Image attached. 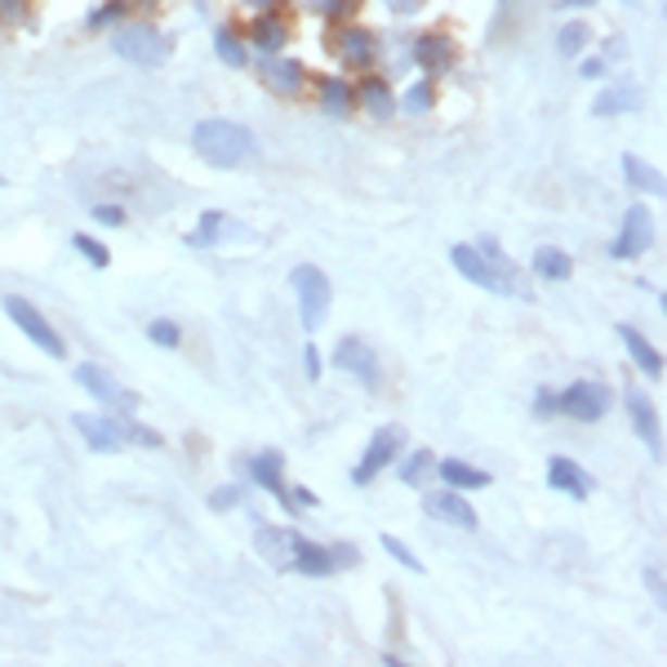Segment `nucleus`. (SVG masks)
<instances>
[{
	"label": "nucleus",
	"mask_w": 667,
	"mask_h": 667,
	"mask_svg": "<svg viewBox=\"0 0 667 667\" xmlns=\"http://www.w3.org/2000/svg\"><path fill=\"white\" fill-rule=\"evenodd\" d=\"M423 512L437 516V520H445V526H454V530H476V526H481L476 507H471L458 490H427V494H423Z\"/></svg>",
	"instance_id": "17"
},
{
	"label": "nucleus",
	"mask_w": 667,
	"mask_h": 667,
	"mask_svg": "<svg viewBox=\"0 0 667 667\" xmlns=\"http://www.w3.org/2000/svg\"><path fill=\"white\" fill-rule=\"evenodd\" d=\"M329 365L343 369V374H352L356 383H365V388H378V378H383V369H378V352H374L365 339H356V334H348V339L334 348Z\"/></svg>",
	"instance_id": "14"
},
{
	"label": "nucleus",
	"mask_w": 667,
	"mask_h": 667,
	"mask_svg": "<svg viewBox=\"0 0 667 667\" xmlns=\"http://www.w3.org/2000/svg\"><path fill=\"white\" fill-rule=\"evenodd\" d=\"M432 476H441V486H445V490H458V494H463V490H486V486L494 481L486 467H471V463H463V458H441Z\"/></svg>",
	"instance_id": "25"
},
{
	"label": "nucleus",
	"mask_w": 667,
	"mask_h": 667,
	"mask_svg": "<svg viewBox=\"0 0 667 667\" xmlns=\"http://www.w3.org/2000/svg\"><path fill=\"white\" fill-rule=\"evenodd\" d=\"M192 152L214 169H236L250 156H259V138L241 121L210 116V121H197V129H192Z\"/></svg>",
	"instance_id": "2"
},
{
	"label": "nucleus",
	"mask_w": 667,
	"mask_h": 667,
	"mask_svg": "<svg viewBox=\"0 0 667 667\" xmlns=\"http://www.w3.org/2000/svg\"><path fill=\"white\" fill-rule=\"evenodd\" d=\"M250 14H263V10H276V0H241Z\"/></svg>",
	"instance_id": "48"
},
{
	"label": "nucleus",
	"mask_w": 667,
	"mask_h": 667,
	"mask_svg": "<svg viewBox=\"0 0 667 667\" xmlns=\"http://www.w3.org/2000/svg\"><path fill=\"white\" fill-rule=\"evenodd\" d=\"M618 165H624V178H628L632 192H641V197H663V174H658L650 161H641V156L628 152Z\"/></svg>",
	"instance_id": "29"
},
{
	"label": "nucleus",
	"mask_w": 667,
	"mask_h": 667,
	"mask_svg": "<svg viewBox=\"0 0 667 667\" xmlns=\"http://www.w3.org/2000/svg\"><path fill=\"white\" fill-rule=\"evenodd\" d=\"M294 534L299 530H280V526H259L254 548L272 569H290L294 565Z\"/></svg>",
	"instance_id": "23"
},
{
	"label": "nucleus",
	"mask_w": 667,
	"mask_h": 667,
	"mask_svg": "<svg viewBox=\"0 0 667 667\" xmlns=\"http://www.w3.org/2000/svg\"><path fill=\"white\" fill-rule=\"evenodd\" d=\"M378 543H383V552H388L392 561H401V565L410 569V575H423V561H418V556H414V552H410V548H405V543L397 539V534H383V539H378Z\"/></svg>",
	"instance_id": "38"
},
{
	"label": "nucleus",
	"mask_w": 667,
	"mask_h": 667,
	"mask_svg": "<svg viewBox=\"0 0 667 667\" xmlns=\"http://www.w3.org/2000/svg\"><path fill=\"white\" fill-rule=\"evenodd\" d=\"M645 108V93L637 80H618V85H605L596 99H592V116L609 121V116H628V112H641Z\"/></svg>",
	"instance_id": "20"
},
{
	"label": "nucleus",
	"mask_w": 667,
	"mask_h": 667,
	"mask_svg": "<svg viewBox=\"0 0 667 667\" xmlns=\"http://www.w3.org/2000/svg\"><path fill=\"white\" fill-rule=\"evenodd\" d=\"M246 471H250V481H254L259 490H267L285 512H294V507H299L294 494L285 490V458H280L276 450H259V454L246 463Z\"/></svg>",
	"instance_id": "16"
},
{
	"label": "nucleus",
	"mask_w": 667,
	"mask_h": 667,
	"mask_svg": "<svg viewBox=\"0 0 667 667\" xmlns=\"http://www.w3.org/2000/svg\"><path fill=\"white\" fill-rule=\"evenodd\" d=\"M334 59L348 72H369L378 63V32H369L365 23H343L334 32Z\"/></svg>",
	"instance_id": "10"
},
{
	"label": "nucleus",
	"mask_w": 667,
	"mask_h": 667,
	"mask_svg": "<svg viewBox=\"0 0 667 667\" xmlns=\"http://www.w3.org/2000/svg\"><path fill=\"white\" fill-rule=\"evenodd\" d=\"M290 36H294V27H290V18L285 14H276V10H263V14H254V27H250V45L259 54H280L285 45H290Z\"/></svg>",
	"instance_id": "22"
},
{
	"label": "nucleus",
	"mask_w": 667,
	"mask_h": 667,
	"mask_svg": "<svg viewBox=\"0 0 667 667\" xmlns=\"http://www.w3.org/2000/svg\"><path fill=\"white\" fill-rule=\"evenodd\" d=\"M259 80L267 93H276V99H299V93L307 89V67L303 59H290V54H259Z\"/></svg>",
	"instance_id": "9"
},
{
	"label": "nucleus",
	"mask_w": 667,
	"mask_h": 667,
	"mask_svg": "<svg viewBox=\"0 0 667 667\" xmlns=\"http://www.w3.org/2000/svg\"><path fill=\"white\" fill-rule=\"evenodd\" d=\"M414 67H423V76H445V72H454V63H458V45H454V36H445V32H423V36H414V45H410V54H405Z\"/></svg>",
	"instance_id": "12"
},
{
	"label": "nucleus",
	"mask_w": 667,
	"mask_h": 667,
	"mask_svg": "<svg viewBox=\"0 0 667 667\" xmlns=\"http://www.w3.org/2000/svg\"><path fill=\"white\" fill-rule=\"evenodd\" d=\"M596 0H561V10H592Z\"/></svg>",
	"instance_id": "49"
},
{
	"label": "nucleus",
	"mask_w": 667,
	"mask_h": 667,
	"mask_svg": "<svg viewBox=\"0 0 667 667\" xmlns=\"http://www.w3.org/2000/svg\"><path fill=\"white\" fill-rule=\"evenodd\" d=\"M432 108H437V80L432 76H418L414 85H405L397 93V112H405V116H427Z\"/></svg>",
	"instance_id": "28"
},
{
	"label": "nucleus",
	"mask_w": 667,
	"mask_h": 667,
	"mask_svg": "<svg viewBox=\"0 0 667 667\" xmlns=\"http://www.w3.org/2000/svg\"><path fill=\"white\" fill-rule=\"evenodd\" d=\"M148 339H152L156 348L174 352V348L183 343V329H178V320H165V316H156V320H148Z\"/></svg>",
	"instance_id": "36"
},
{
	"label": "nucleus",
	"mask_w": 667,
	"mask_h": 667,
	"mask_svg": "<svg viewBox=\"0 0 667 667\" xmlns=\"http://www.w3.org/2000/svg\"><path fill=\"white\" fill-rule=\"evenodd\" d=\"M624 5H637V0H624Z\"/></svg>",
	"instance_id": "51"
},
{
	"label": "nucleus",
	"mask_w": 667,
	"mask_h": 667,
	"mask_svg": "<svg viewBox=\"0 0 667 667\" xmlns=\"http://www.w3.org/2000/svg\"><path fill=\"white\" fill-rule=\"evenodd\" d=\"M112 50H116V59H125L134 67H161L174 45L156 23H121V27H112Z\"/></svg>",
	"instance_id": "3"
},
{
	"label": "nucleus",
	"mask_w": 667,
	"mask_h": 667,
	"mask_svg": "<svg viewBox=\"0 0 667 667\" xmlns=\"http://www.w3.org/2000/svg\"><path fill=\"white\" fill-rule=\"evenodd\" d=\"M32 0H0V23H23Z\"/></svg>",
	"instance_id": "42"
},
{
	"label": "nucleus",
	"mask_w": 667,
	"mask_h": 667,
	"mask_svg": "<svg viewBox=\"0 0 667 667\" xmlns=\"http://www.w3.org/2000/svg\"><path fill=\"white\" fill-rule=\"evenodd\" d=\"M534 276L539 280H552V285H561V280H569L575 276V259H569L565 250H556V246H543V250H534Z\"/></svg>",
	"instance_id": "30"
},
{
	"label": "nucleus",
	"mask_w": 667,
	"mask_h": 667,
	"mask_svg": "<svg viewBox=\"0 0 667 667\" xmlns=\"http://www.w3.org/2000/svg\"><path fill=\"white\" fill-rule=\"evenodd\" d=\"M352 93H356V108H361L369 121L388 125V121L397 116V89H392V80H383V76H361V80L352 85Z\"/></svg>",
	"instance_id": "19"
},
{
	"label": "nucleus",
	"mask_w": 667,
	"mask_h": 667,
	"mask_svg": "<svg viewBox=\"0 0 667 667\" xmlns=\"http://www.w3.org/2000/svg\"><path fill=\"white\" fill-rule=\"evenodd\" d=\"M316 103H320V112H329V116H352V108H356L352 80H343V76H320V80H316Z\"/></svg>",
	"instance_id": "26"
},
{
	"label": "nucleus",
	"mask_w": 667,
	"mask_h": 667,
	"mask_svg": "<svg viewBox=\"0 0 667 667\" xmlns=\"http://www.w3.org/2000/svg\"><path fill=\"white\" fill-rule=\"evenodd\" d=\"M290 285H294V299H299V320L307 334H316L325 320H329V303H334V290H329V276L316 267V263H299L290 272Z\"/></svg>",
	"instance_id": "4"
},
{
	"label": "nucleus",
	"mask_w": 667,
	"mask_h": 667,
	"mask_svg": "<svg viewBox=\"0 0 667 667\" xmlns=\"http://www.w3.org/2000/svg\"><path fill=\"white\" fill-rule=\"evenodd\" d=\"M605 72H609L605 59H588V63H579V76H583V80H601Z\"/></svg>",
	"instance_id": "46"
},
{
	"label": "nucleus",
	"mask_w": 667,
	"mask_h": 667,
	"mask_svg": "<svg viewBox=\"0 0 667 667\" xmlns=\"http://www.w3.org/2000/svg\"><path fill=\"white\" fill-rule=\"evenodd\" d=\"M548 486L556 490V494H565V499H588L592 494V476L575 463V458H565V454H556V458H548Z\"/></svg>",
	"instance_id": "21"
},
{
	"label": "nucleus",
	"mask_w": 667,
	"mask_h": 667,
	"mask_svg": "<svg viewBox=\"0 0 667 667\" xmlns=\"http://www.w3.org/2000/svg\"><path fill=\"white\" fill-rule=\"evenodd\" d=\"M397 467H401V486H423L427 476L437 471V454L432 450H410L405 458H397Z\"/></svg>",
	"instance_id": "33"
},
{
	"label": "nucleus",
	"mask_w": 667,
	"mask_h": 667,
	"mask_svg": "<svg viewBox=\"0 0 667 667\" xmlns=\"http://www.w3.org/2000/svg\"><path fill=\"white\" fill-rule=\"evenodd\" d=\"M303 369H307L312 383H320V348H316V343L303 348Z\"/></svg>",
	"instance_id": "44"
},
{
	"label": "nucleus",
	"mask_w": 667,
	"mask_h": 667,
	"mask_svg": "<svg viewBox=\"0 0 667 667\" xmlns=\"http://www.w3.org/2000/svg\"><path fill=\"white\" fill-rule=\"evenodd\" d=\"M624 405H628L632 432L641 437V445H645L654 458H663V427H658V410H654V401H650L641 388H628V392H624Z\"/></svg>",
	"instance_id": "18"
},
{
	"label": "nucleus",
	"mask_w": 667,
	"mask_h": 667,
	"mask_svg": "<svg viewBox=\"0 0 667 667\" xmlns=\"http://www.w3.org/2000/svg\"><path fill=\"white\" fill-rule=\"evenodd\" d=\"M214 54H218L231 72H241V67H250V40L236 32L231 23H218V27H214Z\"/></svg>",
	"instance_id": "27"
},
{
	"label": "nucleus",
	"mask_w": 667,
	"mask_h": 667,
	"mask_svg": "<svg viewBox=\"0 0 667 667\" xmlns=\"http://www.w3.org/2000/svg\"><path fill=\"white\" fill-rule=\"evenodd\" d=\"M0 183H5V178H0Z\"/></svg>",
	"instance_id": "52"
},
{
	"label": "nucleus",
	"mask_w": 667,
	"mask_h": 667,
	"mask_svg": "<svg viewBox=\"0 0 667 667\" xmlns=\"http://www.w3.org/2000/svg\"><path fill=\"white\" fill-rule=\"evenodd\" d=\"M231 223H227V214H218V210H205L201 214V223L187 231V246L192 250H210V246H218L223 241V231H227Z\"/></svg>",
	"instance_id": "32"
},
{
	"label": "nucleus",
	"mask_w": 667,
	"mask_h": 667,
	"mask_svg": "<svg viewBox=\"0 0 667 667\" xmlns=\"http://www.w3.org/2000/svg\"><path fill=\"white\" fill-rule=\"evenodd\" d=\"M588 45H592V27H588L583 18L561 23V32H556V54H561V59H579Z\"/></svg>",
	"instance_id": "31"
},
{
	"label": "nucleus",
	"mask_w": 667,
	"mask_h": 667,
	"mask_svg": "<svg viewBox=\"0 0 667 667\" xmlns=\"http://www.w3.org/2000/svg\"><path fill=\"white\" fill-rule=\"evenodd\" d=\"M383 5L397 14V18H414L423 10V0H383Z\"/></svg>",
	"instance_id": "45"
},
{
	"label": "nucleus",
	"mask_w": 667,
	"mask_h": 667,
	"mask_svg": "<svg viewBox=\"0 0 667 667\" xmlns=\"http://www.w3.org/2000/svg\"><path fill=\"white\" fill-rule=\"evenodd\" d=\"M125 441H134V445H148V450H161V445H165V437H161V432H152V427H142L134 414H125Z\"/></svg>",
	"instance_id": "37"
},
{
	"label": "nucleus",
	"mask_w": 667,
	"mask_h": 667,
	"mask_svg": "<svg viewBox=\"0 0 667 667\" xmlns=\"http://www.w3.org/2000/svg\"><path fill=\"white\" fill-rule=\"evenodd\" d=\"M645 583H650L654 601H663V569H658V565H654V569H645Z\"/></svg>",
	"instance_id": "47"
},
{
	"label": "nucleus",
	"mask_w": 667,
	"mask_h": 667,
	"mask_svg": "<svg viewBox=\"0 0 667 667\" xmlns=\"http://www.w3.org/2000/svg\"><path fill=\"white\" fill-rule=\"evenodd\" d=\"M614 334H618V343H624V352L632 356V365H637L645 378H663V356H658V348L645 339L641 329H632V325H618Z\"/></svg>",
	"instance_id": "24"
},
{
	"label": "nucleus",
	"mask_w": 667,
	"mask_h": 667,
	"mask_svg": "<svg viewBox=\"0 0 667 667\" xmlns=\"http://www.w3.org/2000/svg\"><path fill=\"white\" fill-rule=\"evenodd\" d=\"M450 263L463 280H471L476 290H490V294H526L516 280V267L512 259L503 254V246L494 236H481L476 246H454L450 250Z\"/></svg>",
	"instance_id": "1"
},
{
	"label": "nucleus",
	"mask_w": 667,
	"mask_h": 667,
	"mask_svg": "<svg viewBox=\"0 0 667 667\" xmlns=\"http://www.w3.org/2000/svg\"><path fill=\"white\" fill-rule=\"evenodd\" d=\"M401 450H405V427H397V423L378 427V432L369 437V445H365V454H361V463L352 467V486H361V490L374 486L378 476L401 458Z\"/></svg>",
	"instance_id": "6"
},
{
	"label": "nucleus",
	"mask_w": 667,
	"mask_h": 667,
	"mask_svg": "<svg viewBox=\"0 0 667 667\" xmlns=\"http://www.w3.org/2000/svg\"><path fill=\"white\" fill-rule=\"evenodd\" d=\"M72 423L93 454H116L125 445V414H76Z\"/></svg>",
	"instance_id": "15"
},
{
	"label": "nucleus",
	"mask_w": 667,
	"mask_h": 667,
	"mask_svg": "<svg viewBox=\"0 0 667 667\" xmlns=\"http://www.w3.org/2000/svg\"><path fill=\"white\" fill-rule=\"evenodd\" d=\"M609 401L614 392L596 378H579V383H569L565 392H556V414L561 418H575V423H601L609 414Z\"/></svg>",
	"instance_id": "7"
},
{
	"label": "nucleus",
	"mask_w": 667,
	"mask_h": 667,
	"mask_svg": "<svg viewBox=\"0 0 667 667\" xmlns=\"http://www.w3.org/2000/svg\"><path fill=\"white\" fill-rule=\"evenodd\" d=\"M356 548L352 543H312L307 534H294V575H307V579H329V575H339V569H352L356 565Z\"/></svg>",
	"instance_id": "5"
},
{
	"label": "nucleus",
	"mask_w": 667,
	"mask_h": 667,
	"mask_svg": "<svg viewBox=\"0 0 667 667\" xmlns=\"http://www.w3.org/2000/svg\"><path fill=\"white\" fill-rule=\"evenodd\" d=\"M534 414H539V418H561V414H556V392H552V388H543V392L534 397Z\"/></svg>",
	"instance_id": "43"
},
{
	"label": "nucleus",
	"mask_w": 667,
	"mask_h": 667,
	"mask_svg": "<svg viewBox=\"0 0 667 667\" xmlns=\"http://www.w3.org/2000/svg\"><path fill=\"white\" fill-rule=\"evenodd\" d=\"M125 18H129V0H103V5L89 10L85 27H89V32H112V27L125 23Z\"/></svg>",
	"instance_id": "35"
},
{
	"label": "nucleus",
	"mask_w": 667,
	"mask_h": 667,
	"mask_svg": "<svg viewBox=\"0 0 667 667\" xmlns=\"http://www.w3.org/2000/svg\"><path fill=\"white\" fill-rule=\"evenodd\" d=\"M241 499H246L241 486H223L210 494V512H231V507H241Z\"/></svg>",
	"instance_id": "39"
},
{
	"label": "nucleus",
	"mask_w": 667,
	"mask_h": 667,
	"mask_svg": "<svg viewBox=\"0 0 667 667\" xmlns=\"http://www.w3.org/2000/svg\"><path fill=\"white\" fill-rule=\"evenodd\" d=\"M0 307H5V316L27 334V339L40 348V352H50L54 361H63L67 356V343H63V334L50 325V320H45V312L40 307H32L23 294H10L5 303H0Z\"/></svg>",
	"instance_id": "8"
},
{
	"label": "nucleus",
	"mask_w": 667,
	"mask_h": 667,
	"mask_svg": "<svg viewBox=\"0 0 667 667\" xmlns=\"http://www.w3.org/2000/svg\"><path fill=\"white\" fill-rule=\"evenodd\" d=\"M307 5L320 14V18H329V23H339L348 10H352V0H307Z\"/></svg>",
	"instance_id": "41"
},
{
	"label": "nucleus",
	"mask_w": 667,
	"mask_h": 667,
	"mask_svg": "<svg viewBox=\"0 0 667 667\" xmlns=\"http://www.w3.org/2000/svg\"><path fill=\"white\" fill-rule=\"evenodd\" d=\"M72 250H76L93 272H108V267H112V250L99 241V236H89V231H76V236H72Z\"/></svg>",
	"instance_id": "34"
},
{
	"label": "nucleus",
	"mask_w": 667,
	"mask_h": 667,
	"mask_svg": "<svg viewBox=\"0 0 667 667\" xmlns=\"http://www.w3.org/2000/svg\"><path fill=\"white\" fill-rule=\"evenodd\" d=\"M72 378H76V383H80V388H85L93 401L116 405L121 414H134V410H138V397H134V392H125V388H121V378H112V374H108L99 361H80Z\"/></svg>",
	"instance_id": "13"
},
{
	"label": "nucleus",
	"mask_w": 667,
	"mask_h": 667,
	"mask_svg": "<svg viewBox=\"0 0 667 667\" xmlns=\"http://www.w3.org/2000/svg\"><path fill=\"white\" fill-rule=\"evenodd\" d=\"M650 246H654V214L645 201H637V205H628L624 227H618V236L609 241V259H641V254H650Z\"/></svg>",
	"instance_id": "11"
},
{
	"label": "nucleus",
	"mask_w": 667,
	"mask_h": 667,
	"mask_svg": "<svg viewBox=\"0 0 667 667\" xmlns=\"http://www.w3.org/2000/svg\"><path fill=\"white\" fill-rule=\"evenodd\" d=\"M512 5H516V0H499V14H503V10H512Z\"/></svg>",
	"instance_id": "50"
},
{
	"label": "nucleus",
	"mask_w": 667,
	"mask_h": 667,
	"mask_svg": "<svg viewBox=\"0 0 667 667\" xmlns=\"http://www.w3.org/2000/svg\"><path fill=\"white\" fill-rule=\"evenodd\" d=\"M125 205H112V201H103V205H93V223H103V227H125Z\"/></svg>",
	"instance_id": "40"
}]
</instances>
